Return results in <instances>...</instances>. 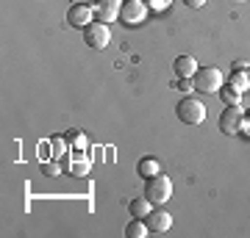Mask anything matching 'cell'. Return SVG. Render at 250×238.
Here are the masks:
<instances>
[{"label":"cell","mask_w":250,"mask_h":238,"mask_svg":"<svg viewBox=\"0 0 250 238\" xmlns=\"http://www.w3.org/2000/svg\"><path fill=\"white\" fill-rule=\"evenodd\" d=\"M223 72L217 70V67H200V70L195 72V78H192V83H195V92H203V94H214V92H220L223 89Z\"/></svg>","instance_id":"obj_2"},{"label":"cell","mask_w":250,"mask_h":238,"mask_svg":"<svg viewBox=\"0 0 250 238\" xmlns=\"http://www.w3.org/2000/svg\"><path fill=\"white\" fill-rule=\"evenodd\" d=\"M92 11H95V19L98 22H117L120 11H123V0H95L92 3Z\"/></svg>","instance_id":"obj_7"},{"label":"cell","mask_w":250,"mask_h":238,"mask_svg":"<svg viewBox=\"0 0 250 238\" xmlns=\"http://www.w3.org/2000/svg\"><path fill=\"white\" fill-rule=\"evenodd\" d=\"M64 169L70 172L72 177H86L92 169V161L89 155H83V152H67V164H64Z\"/></svg>","instance_id":"obj_9"},{"label":"cell","mask_w":250,"mask_h":238,"mask_svg":"<svg viewBox=\"0 0 250 238\" xmlns=\"http://www.w3.org/2000/svg\"><path fill=\"white\" fill-rule=\"evenodd\" d=\"M145 197H147L153 205H164L172 197V180L167 175H161V172L147 177V183H145Z\"/></svg>","instance_id":"obj_1"},{"label":"cell","mask_w":250,"mask_h":238,"mask_svg":"<svg viewBox=\"0 0 250 238\" xmlns=\"http://www.w3.org/2000/svg\"><path fill=\"white\" fill-rule=\"evenodd\" d=\"M184 3H187L189 9H203V6L208 3V0H184Z\"/></svg>","instance_id":"obj_22"},{"label":"cell","mask_w":250,"mask_h":238,"mask_svg":"<svg viewBox=\"0 0 250 238\" xmlns=\"http://www.w3.org/2000/svg\"><path fill=\"white\" fill-rule=\"evenodd\" d=\"M150 200H147V197H142V200H134V202L128 205V211H131V216H134V219H145V216H147V213H150Z\"/></svg>","instance_id":"obj_12"},{"label":"cell","mask_w":250,"mask_h":238,"mask_svg":"<svg viewBox=\"0 0 250 238\" xmlns=\"http://www.w3.org/2000/svg\"><path fill=\"white\" fill-rule=\"evenodd\" d=\"M172 70H175L178 78H195V72L200 70V67H197L195 55H178L175 64H172Z\"/></svg>","instance_id":"obj_11"},{"label":"cell","mask_w":250,"mask_h":238,"mask_svg":"<svg viewBox=\"0 0 250 238\" xmlns=\"http://www.w3.org/2000/svg\"><path fill=\"white\" fill-rule=\"evenodd\" d=\"M228 83H231V86L236 89V92H239V94H245V92L250 89V78H248V72H233Z\"/></svg>","instance_id":"obj_14"},{"label":"cell","mask_w":250,"mask_h":238,"mask_svg":"<svg viewBox=\"0 0 250 238\" xmlns=\"http://www.w3.org/2000/svg\"><path fill=\"white\" fill-rule=\"evenodd\" d=\"M92 19H95L92 3H75V6H70V11H67V22H70L72 28H86V25H92Z\"/></svg>","instance_id":"obj_8"},{"label":"cell","mask_w":250,"mask_h":238,"mask_svg":"<svg viewBox=\"0 0 250 238\" xmlns=\"http://www.w3.org/2000/svg\"><path fill=\"white\" fill-rule=\"evenodd\" d=\"M147 17V3L145 0H123V11H120V22L128 28L142 25Z\"/></svg>","instance_id":"obj_4"},{"label":"cell","mask_w":250,"mask_h":238,"mask_svg":"<svg viewBox=\"0 0 250 238\" xmlns=\"http://www.w3.org/2000/svg\"><path fill=\"white\" fill-rule=\"evenodd\" d=\"M50 147H53V158H62V155H67V144H64L62 136L50 139Z\"/></svg>","instance_id":"obj_17"},{"label":"cell","mask_w":250,"mask_h":238,"mask_svg":"<svg viewBox=\"0 0 250 238\" xmlns=\"http://www.w3.org/2000/svg\"><path fill=\"white\" fill-rule=\"evenodd\" d=\"M175 86H178L184 94H187V92H195V83H192V78H178V83H175Z\"/></svg>","instance_id":"obj_21"},{"label":"cell","mask_w":250,"mask_h":238,"mask_svg":"<svg viewBox=\"0 0 250 238\" xmlns=\"http://www.w3.org/2000/svg\"><path fill=\"white\" fill-rule=\"evenodd\" d=\"M242 122H245V108L242 106H225L223 116H220V130L225 136H236L242 133Z\"/></svg>","instance_id":"obj_5"},{"label":"cell","mask_w":250,"mask_h":238,"mask_svg":"<svg viewBox=\"0 0 250 238\" xmlns=\"http://www.w3.org/2000/svg\"><path fill=\"white\" fill-rule=\"evenodd\" d=\"M248 78H250V67H248Z\"/></svg>","instance_id":"obj_25"},{"label":"cell","mask_w":250,"mask_h":238,"mask_svg":"<svg viewBox=\"0 0 250 238\" xmlns=\"http://www.w3.org/2000/svg\"><path fill=\"white\" fill-rule=\"evenodd\" d=\"M242 133H248V136H250V114H245V122H242Z\"/></svg>","instance_id":"obj_24"},{"label":"cell","mask_w":250,"mask_h":238,"mask_svg":"<svg viewBox=\"0 0 250 238\" xmlns=\"http://www.w3.org/2000/svg\"><path fill=\"white\" fill-rule=\"evenodd\" d=\"M145 3H147V9H153V11H164V9H170L172 0H145Z\"/></svg>","instance_id":"obj_19"},{"label":"cell","mask_w":250,"mask_h":238,"mask_svg":"<svg viewBox=\"0 0 250 238\" xmlns=\"http://www.w3.org/2000/svg\"><path fill=\"white\" fill-rule=\"evenodd\" d=\"M175 114H178V119L184 125H200V122H206V106L200 103L197 97H184L178 103V108H175Z\"/></svg>","instance_id":"obj_3"},{"label":"cell","mask_w":250,"mask_h":238,"mask_svg":"<svg viewBox=\"0 0 250 238\" xmlns=\"http://www.w3.org/2000/svg\"><path fill=\"white\" fill-rule=\"evenodd\" d=\"M145 233H150V230H147V224H145V221H131V224H128V227H125V236L128 238H142Z\"/></svg>","instance_id":"obj_16"},{"label":"cell","mask_w":250,"mask_h":238,"mask_svg":"<svg viewBox=\"0 0 250 238\" xmlns=\"http://www.w3.org/2000/svg\"><path fill=\"white\" fill-rule=\"evenodd\" d=\"M248 67H250V64L242 61V58H239V61H233V72H248Z\"/></svg>","instance_id":"obj_23"},{"label":"cell","mask_w":250,"mask_h":238,"mask_svg":"<svg viewBox=\"0 0 250 238\" xmlns=\"http://www.w3.org/2000/svg\"><path fill=\"white\" fill-rule=\"evenodd\" d=\"M136 172H139V177H153V175H159L161 172V166H159V161L142 158L139 161V166H136Z\"/></svg>","instance_id":"obj_13"},{"label":"cell","mask_w":250,"mask_h":238,"mask_svg":"<svg viewBox=\"0 0 250 238\" xmlns=\"http://www.w3.org/2000/svg\"><path fill=\"white\" fill-rule=\"evenodd\" d=\"M67 139H70V144H75L78 150H83V147H86V136H83L81 130H70V136H67Z\"/></svg>","instance_id":"obj_18"},{"label":"cell","mask_w":250,"mask_h":238,"mask_svg":"<svg viewBox=\"0 0 250 238\" xmlns=\"http://www.w3.org/2000/svg\"><path fill=\"white\" fill-rule=\"evenodd\" d=\"M145 224H147L150 233L161 236V233H167V230L172 227V216L167 211H150L147 216H145Z\"/></svg>","instance_id":"obj_10"},{"label":"cell","mask_w":250,"mask_h":238,"mask_svg":"<svg viewBox=\"0 0 250 238\" xmlns=\"http://www.w3.org/2000/svg\"><path fill=\"white\" fill-rule=\"evenodd\" d=\"M42 172H45L47 177H56L62 169H59V164H53V161H45V164H42Z\"/></svg>","instance_id":"obj_20"},{"label":"cell","mask_w":250,"mask_h":238,"mask_svg":"<svg viewBox=\"0 0 250 238\" xmlns=\"http://www.w3.org/2000/svg\"><path fill=\"white\" fill-rule=\"evenodd\" d=\"M83 42L89 44L92 50H103L111 42V31H108L106 22H92V25L83 28Z\"/></svg>","instance_id":"obj_6"},{"label":"cell","mask_w":250,"mask_h":238,"mask_svg":"<svg viewBox=\"0 0 250 238\" xmlns=\"http://www.w3.org/2000/svg\"><path fill=\"white\" fill-rule=\"evenodd\" d=\"M220 97H223V103L225 106H239V100H242V94L236 92V89L228 83V86H223L220 89Z\"/></svg>","instance_id":"obj_15"}]
</instances>
